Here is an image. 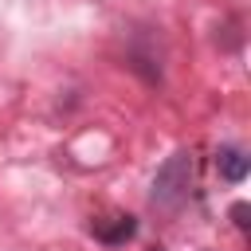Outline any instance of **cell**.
I'll use <instances>...</instances> for the list:
<instances>
[{"instance_id":"obj_3","label":"cell","mask_w":251,"mask_h":251,"mask_svg":"<svg viewBox=\"0 0 251 251\" xmlns=\"http://www.w3.org/2000/svg\"><path fill=\"white\" fill-rule=\"evenodd\" d=\"M133 231H137V220H133V216H114V224H94V235H98L102 243H110V247L133 239Z\"/></svg>"},{"instance_id":"obj_1","label":"cell","mask_w":251,"mask_h":251,"mask_svg":"<svg viewBox=\"0 0 251 251\" xmlns=\"http://www.w3.org/2000/svg\"><path fill=\"white\" fill-rule=\"evenodd\" d=\"M188 188H192V153L188 149H176L153 176V192H149V204L157 212H176L184 200H188Z\"/></svg>"},{"instance_id":"obj_4","label":"cell","mask_w":251,"mask_h":251,"mask_svg":"<svg viewBox=\"0 0 251 251\" xmlns=\"http://www.w3.org/2000/svg\"><path fill=\"white\" fill-rule=\"evenodd\" d=\"M247 216H251V208H247V204H243V200H239V204H231V220H235V224H239V227H247V224H251V220H247Z\"/></svg>"},{"instance_id":"obj_2","label":"cell","mask_w":251,"mask_h":251,"mask_svg":"<svg viewBox=\"0 0 251 251\" xmlns=\"http://www.w3.org/2000/svg\"><path fill=\"white\" fill-rule=\"evenodd\" d=\"M216 169H220V176H224V180L239 184V180L247 176L251 161H247V153H243V149H220V153H216Z\"/></svg>"}]
</instances>
